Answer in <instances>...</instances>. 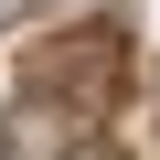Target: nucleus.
Wrapping results in <instances>:
<instances>
[{
  "label": "nucleus",
  "mask_w": 160,
  "mask_h": 160,
  "mask_svg": "<svg viewBox=\"0 0 160 160\" xmlns=\"http://www.w3.org/2000/svg\"><path fill=\"white\" fill-rule=\"evenodd\" d=\"M0 11H11V0H0Z\"/></svg>",
  "instance_id": "1"
}]
</instances>
